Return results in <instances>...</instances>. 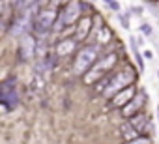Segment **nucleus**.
I'll return each mask as SVG.
<instances>
[{
    "label": "nucleus",
    "mask_w": 159,
    "mask_h": 144,
    "mask_svg": "<svg viewBox=\"0 0 159 144\" xmlns=\"http://www.w3.org/2000/svg\"><path fill=\"white\" fill-rule=\"evenodd\" d=\"M124 144H152V140L150 138H144V137H139L135 140H125Z\"/></svg>",
    "instance_id": "obj_17"
},
{
    "label": "nucleus",
    "mask_w": 159,
    "mask_h": 144,
    "mask_svg": "<svg viewBox=\"0 0 159 144\" xmlns=\"http://www.w3.org/2000/svg\"><path fill=\"white\" fill-rule=\"evenodd\" d=\"M120 131H122V137L125 138V140H135V138H139V129L131 124V122H125V124H122V127H120Z\"/></svg>",
    "instance_id": "obj_12"
},
{
    "label": "nucleus",
    "mask_w": 159,
    "mask_h": 144,
    "mask_svg": "<svg viewBox=\"0 0 159 144\" xmlns=\"http://www.w3.org/2000/svg\"><path fill=\"white\" fill-rule=\"evenodd\" d=\"M135 88L133 86H127V88H122V92H118L116 96H112L111 99V107H124L125 103H129L135 96Z\"/></svg>",
    "instance_id": "obj_9"
},
{
    "label": "nucleus",
    "mask_w": 159,
    "mask_h": 144,
    "mask_svg": "<svg viewBox=\"0 0 159 144\" xmlns=\"http://www.w3.org/2000/svg\"><path fill=\"white\" fill-rule=\"evenodd\" d=\"M10 2H11V4H15V6H19V2H21V0H10Z\"/></svg>",
    "instance_id": "obj_24"
},
{
    "label": "nucleus",
    "mask_w": 159,
    "mask_h": 144,
    "mask_svg": "<svg viewBox=\"0 0 159 144\" xmlns=\"http://www.w3.org/2000/svg\"><path fill=\"white\" fill-rule=\"evenodd\" d=\"M58 19V13L52 10V8H45L41 10L36 19H34V30L38 36H47L49 32H52V26Z\"/></svg>",
    "instance_id": "obj_3"
},
{
    "label": "nucleus",
    "mask_w": 159,
    "mask_h": 144,
    "mask_svg": "<svg viewBox=\"0 0 159 144\" xmlns=\"http://www.w3.org/2000/svg\"><path fill=\"white\" fill-rule=\"evenodd\" d=\"M129 43H131V51H133V54H135V60H137V65H139V69H140V71H144V56L139 52V47H137V41H135V38H129Z\"/></svg>",
    "instance_id": "obj_14"
},
{
    "label": "nucleus",
    "mask_w": 159,
    "mask_h": 144,
    "mask_svg": "<svg viewBox=\"0 0 159 144\" xmlns=\"http://www.w3.org/2000/svg\"><path fill=\"white\" fill-rule=\"evenodd\" d=\"M118 21L122 23V26H124L125 30L129 28V19H127V15H125V13H120V11H118Z\"/></svg>",
    "instance_id": "obj_19"
},
{
    "label": "nucleus",
    "mask_w": 159,
    "mask_h": 144,
    "mask_svg": "<svg viewBox=\"0 0 159 144\" xmlns=\"http://www.w3.org/2000/svg\"><path fill=\"white\" fill-rule=\"evenodd\" d=\"M2 105L6 109H13L17 105V88L15 79H8L2 83Z\"/></svg>",
    "instance_id": "obj_7"
},
{
    "label": "nucleus",
    "mask_w": 159,
    "mask_h": 144,
    "mask_svg": "<svg viewBox=\"0 0 159 144\" xmlns=\"http://www.w3.org/2000/svg\"><path fill=\"white\" fill-rule=\"evenodd\" d=\"M142 56H144L146 60H152V58H153V52H152V51H144V52H142Z\"/></svg>",
    "instance_id": "obj_22"
},
{
    "label": "nucleus",
    "mask_w": 159,
    "mask_h": 144,
    "mask_svg": "<svg viewBox=\"0 0 159 144\" xmlns=\"http://www.w3.org/2000/svg\"><path fill=\"white\" fill-rule=\"evenodd\" d=\"M90 28H92V17H81V19H79V23H77V34H75L77 41L84 39L88 36Z\"/></svg>",
    "instance_id": "obj_11"
},
{
    "label": "nucleus",
    "mask_w": 159,
    "mask_h": 144,
    "mask_svg": "<svg viewBox=\"0 0 159 144\" xmlns=\"http://www.w3.org/2000/svg\"><path fill=\"white\" fill-rule=\"evenodd\" d=\"M103 2L111 8V10H114V11H120V2L118 0H103Z\"/></svg>",
    "instance_id": "obj_18"
},
{
    "label": "nucleus",
    "mask_w": 159,
    "mask_h": 144,
    "mask_svg": "<svg viewBox=\"0 0 159 144\" xmlns=\"http://www.w3.org/2000/svg\"><path fill=\"white\" fill-rule=\"evenodd\" d=\"M146 94L144 92H137L135 96H133V99L129 101V103H125L124 105V109H122V114L125 116V118H133L135 114H139L140 110H142V107L146 105Z\"/></svg>",
    "instance_id": "obj_6"
},
{
    "label": "nucleus",
    "mask_w": 159,
    "mask_h": 144,
    "mask_svg": "<svg viewBox=\"0 0 159 144\" xmlns=\"http://www.w3.org/2000/svg\"><path fill=\"white\" fill-rule=\"evenodd\" d=\"M140 32H142L144 36H152L153 28H152V25H148V23H142V25H140Z\"/></svg>",
    "instance_id": "obj_20"
},
{
    "label": "nucleus",
    "mask_w": 159,
    "mask_h": 144,
    "mask_svg": "<svg viewBox=\"0 0 159 144\" xmlns=\"http://www.w3.org/2000/svg\"><path fill=\"white\" fill-rule=\"evenodd\" d=\"M109 39H111V30H109L107 26H101V28H99V32H98V45L107 43Z\"/></svg>",
    "instance_id": "obj_16"
},
{
    "label": "nucleus",
    "mask_w": 159,
    "mask_h": 144,
    "mask_svg": "<svg viewBox=\"0 0 159 144\" xmlns=\"http://www.w3.org/2000/svg\"><path fill=\"white\" fill-rule=\"evenodd\" d=\"M81 10H83V6H81V2H77V0H71L69 4H66L62 8V11L58 13V19H56V23L52 26V32H58L64 26L77 25L79 19H81Z\"/></svg>",
    "instance_id": "obj_1"
},
{
    "label": "nucleus",
    "mask_w": 159,
    "mask_h": 144,
    "mask_svg": "<svg viewBox=\"0 0 159 144\" xmlns=\"http://www.w3.org/2000/svg\"><path fill=\"white\" fill-rule=\"evenodd\" d=\"M96 60H98V45H88L81 49L75 58V65H73L75 75H86L88 69L96 64Z\"/></svg>",
    "instance_id": "obj_2"
},
{
    "label": "nucleus",
    "mask_w": 159,
    "mask_h": 144,
    "mask_svg": "<svg viewBox=\"0 0 159 144\" xmlns=\"http://www.w3.org/2000/svg\"><path fill=\"white\" fill-rule=\"evenodd\" d=\"M49 0H39V6H43V4H47Z\"/></svg>",
    "instance_id": "obj_25"
},
{
    "label": "nucleus",
    "mask_w": 159,
    "mask_h": 144,
    "mask_svg": "<svg viewBox=\"0 0 159 144\" xmlns=\"http://www.w3.org/2000/svg\"><path fill=\"white\" fill-rule=\"evenodd\" d=\"M157 77H159V71H157Z\"/></svg>",
    "instance_id": "obj_28"
},
{
    "label": "nucleus",
    "mask_w": 159,
    "mask_h": 144,
    "mask_svg": "<svg viewBox=\"0 0 159 144\" xmlns=\"http://www.w3.org/2000/svg\"><path fill=\"white\" fill-rule=\"evenodd\" d=\"M36 47H38V43L34 41V38H32L30 34H25L23 39H21V49H19L23 60H30V58L36 54Z\"/></svg>",
    "instance_id": "obj_8"
},
{
    "label": "nucleus",
    "mask_w": 159,
    "mask_h": 144,
    "mask_svg": "<svg viewBox=\"0 0 159 144\" xmlns=\"http://www.w3.org/2000/svg\"><path fill=\"white\" fill-rule=\"evenodd\" d=\"M131 13H137V15H140V13H142V8H140V6H137V8L133 6V8H131Z\"/></svg>",
    "instance_id": "obj_23"
},
{
    "label": "nucleus",
    "mask_w": 159,
    "mask_h": 144,
    "mask_svg": "<svg viewBox=\"0 0 159 144\" xmlns=\"http://www.w3.org/2000/svg\"><path fill=\"white\" fill-rule=\"evenodd\" d=\"M90 2H96V0H90Z\"/></svg>",
    "instance_id": "obj_27"
},
{
    "label": "nucleus",
    "mask_w": 159,
    "mask_h": 144,
    "mask_svg": "<svg viewBox=\"0 0 159 144\" xmlns=\"http://www.w3.org/2000/svg\"><path fill=\"white\" fill-rule=\"evenodd\" d=\"M71 0H51V4L54 6V8H58V6H66V4H69Z\"/></svg>",
    "instance_id": "obj_21"
},
{
    "label": "nucleus",
    "mask_w": 159,
    "mask_h": 144,
    "mask_svg": "<svg viewBox=\"0 0 159 144\" xmlns=\"http://www.w3.org/2000/svg\"><path fill=\"white\" fill-rule=\"evenodd\" d=\"M157 116H159V105H157Z\"/></svg>",
    "instance_id": "obj_26"
},
{
    "label": "nucleus",
    "mask_w": 159,
    "mask_h": 144,
    "mask_svg": "<svg viewBox=\"0 0 159 144\" xmlns=\"http://www.w3.org/2000/svg\"><path fill=\"white\" fill-rule=\"evenodd\" d=\"M131 81H133V71H131V69H125V71H122V73L111 77V83H109V86L105 88L103 96H107V97L116 96V94L120 92V88H127V86L131 84Z\"/></svg>",
    "instance_id": "obj_5"
},
{
    "label": "nucleus",
    "mask_w": 159,
    "mask_h": 144,
    "mask_svg": "<svg viewBox=\"0 0 159 144\" xmlns=\"http://www.w3.org/2000/svg\"><path fill=\"white\" fill-rule=\"evenodd\" d=\"M38 4H39V0H21L19 6H17V10L21 13H26V11H32Z\"/></svg>",
    "instance_id": "obj_15"
},
{
    "label": "nucleus",
    "mask_w": 159,
    "mask_h": 144,
    "mask_svg": "<svg viewBox=\"0 0 159 144\" xmlns=\"http://www.w3.org/2000/svg\"><path fill=\"white\" fill-rule=\"evenodd\" d=\"M131 124H133L140 133H142V131L148 127V116H146V114H142V112H139V114H135V116L131 118Z\"/></svg>",
    "instance_id": "obj_13"
},
{
    "label": "nucleus",
    "mask_w": 159,
    "mask_h": 144,
    "mask_svg": "<svg viewBox=\"0 0 159 144\" xmlns=\"http://www.w3.org/2000/svg\"><path fill=\"white\" fill-rule=\"evenodd\" d=\"M116 60H118V54L111 52V54H107L103 60H99L98 64H94V65L88 69V73L84 75V83H86V84H90V83H96L99 77H103V71L111 69V67L116 64Z\"/></svg>",
    "instance_id": "obj_4"
},
{
    "label": "nucleus",
    "mask_w": 159,
    "mask_h": 144,
    "mask_svg": "<svg viewBox=\"0 0 159 144\" xmlns=\"http://www.w3.org/2000/svg\"><path fill=\"white\" fill-rule=\"evenodd\" d=\"M75 47H77V38H67V39L58 41L54 51H56L58 56H67V54H71L75 51Z\"/></svg>",
    "instance_id": "obj_10"
}]
</instances>
